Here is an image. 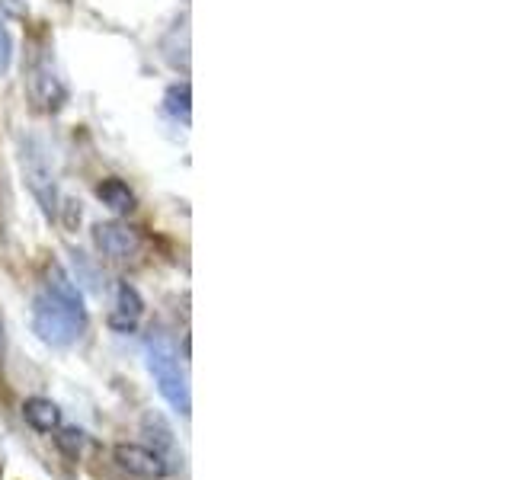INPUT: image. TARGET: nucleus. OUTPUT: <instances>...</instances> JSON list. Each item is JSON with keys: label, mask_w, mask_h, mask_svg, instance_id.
I'll return each instance as SVG.
<instances>
[{"label": "nucleus", "mask_w": 512, "mask_h": 480, "mask_svg": "<svg viewBox=\"0 0 512 480\" xmlns=\"http://www.w3.org/2000/svg\"><path fill=\"white\" fill-rule=\"evenodd\" d=\"M13 61V45H10V32L4 26V20H0V74H4L10 68Z\"/></svg>", "instance_id": "nucleus-11"}, {"label": "nucleus", "mask_w": 512, "mask_h": 480, "mask_svg": "<svg viewBox=\"0 0 512 480\" xmlns=\"http://www.w3.org/2000/svg\"><path fill=\"white\" fill-rule=\"evenodd\" d=\"M32 330L48 346H71L87 330V308L80 288L58 263L45 269L42 288L32 301Z\"/></svg>", "instance_id": "nucleus-1"}, {"label": "nucleus", "mask_w": 512, "mask_h": 480, "mask_svg": "<svg viewBox=\"0 0 512 480\" xmlns=\"http://www.w3.org/2000/svg\"><path fill=\"white\" fill-rule=\"evenodd\" d=\"M4 346H7V333H4V320H0V359H4Z\"/></svg>", "instance_id": "nucleus-12"}, {"label": "nucleus", "mask_w": 512, "mask_h": 480, "mask_svg": "<svg viewBox=\"0 0 512 480\" xmlns=\"http://www.w3.org/2000/svg\"><path fill=\"white\" fill-rule=\"evenodd\" d=\"M144 314V301L128 282L116 285V301H112V314H109V327L119 333H132L138 327V320Z\"/></svg>", "instance_id": "nucleus-7"}, {"label": "nucleus", "mask_w": 512, "mask_h": 480, "mask_svg": "<svg viewBox=\"0 0 512 480\" xmlns=\"http://www.w3.org/2000/svg\"><path fill=\"white\" fill-rule=\"evenodd\" d=\"M93 244L100 250V256L112 263H125V260H135L144 247V237L138 228L132 224H122V221H106V224H96L93 228Z\"/></svg>", "instance_id": "nucleus-3"}, {"label": "nucleus", "mask_w": 512, "mask_h": 480, "mask_svg": "<svg viewBox=\"0 0 512 480\" xmlns=\"http://www.w3.org/2000/svg\"><path fill=\"white\" fill-rule=\"evenodd\" d=\"M144 359H148V372L157 384L160 397H164L173 410L189 416V410H192L189 381H186V372L180 365V356H176V346L170 343V336L151 333L148 343H144Z\"/></svg>", "instance_id": "nucleus-2"}, {"label": "nucleus", "mask_w": 512, "mask_h": 480, "mask_svg": "<svg viewBox=\"0 0 512 480\" xmlns=\"http://www.w3.org/2000/svg\"><path fill=\"white\" fill-rule=\"evenodd\" d=\"M55 439H58V445L64 448V452L74 455V452H80V445H84V432H80V429H61Z\"/></svg>", "instance_id": "nucleus-10"}, {"label": "nucleus", "mask_w": 512, "mask_h": 480, "mask_svg": "<svg viewBox=\"0 0 512 480\" xmlns=\"http://www.w3.org/2000/svg\"><path fill=\"white\" fill-rule=\"evenodd\" d=\"M23 170H26V180L32 196H36L45 208V215H55V202H58V192H55V173L48 167V160L42 157V151H23Z\"/></svg>", "instance_id": "nucleus-5"}, {"label": "nucleus", "mask_w": 512, "mask_h": 480, "mask_svg": "<svg viewBox=\"0 0 512 480\" xmlns=\"http://www.w3.org/2000/svg\"><path fill=\"white\" fill-rule=\"evenodd\" d=\"M112 461H116L125 474L141 477V480H160L170 474V464L164 461V455H160L157 448L138 445V442H119L112 448Z\"/></svg>", "instance_id": "nucleus-4"}, {"label": "nucleus", "mask_w": 512, "mask_h": 480, "mask_svg": "<svg viewBox=\"0 0 512 480\" xmlns=\"http://www.w3.org/2000/svg\"><path fill=\"white\" fill-rule=\"evenodd\" d=\"M96 196H100V202L116 215H128L135 208V192L128 189V183L116 180V176H109V180L96 186Z\"/></svg>", "instance_id": "nucleus-9"}, {"label": "nucleus", "mask_w": 512, "mask_h": 480, "mask_svg": "<svg viewBox=\"0 0 512 480\" xmlns=\"http://www.w3.org/2000/svg\"><path fill=\"white\" fill-rule=\"evenodd\" d=\"M29 96L36 100L39 109H58L64 100V87L52 71V61H36V68L29 74Z\"/></svg>", "instance_id": "nucleus-6"}, {"label": "nucleus", "mask_w": 512, "mask_h": 480, "mask_svg": "<svg viewBox=\"0 0 512 480\" xmlns=\"http://www.w3.org/2000/svg\"><path fill=\"white\" fill-rule=\"evenodd\" d=\"M23 420L36 432H42V436H52V432L61 429V410L48 397H29L23 400Z\"/></svg>", "instance_id": "nucleus-8"}]
</instances>
